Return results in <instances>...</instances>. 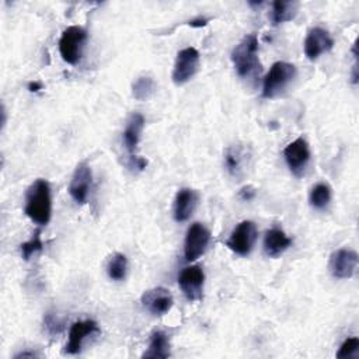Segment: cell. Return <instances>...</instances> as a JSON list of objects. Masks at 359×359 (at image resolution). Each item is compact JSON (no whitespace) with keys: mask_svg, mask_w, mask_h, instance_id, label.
Instances as JSON below:
<instances>
[{"mask_svg":"<svg viewBox=\"0 0 359 359\" xmlns=\"http://www.w3.org/2000/svg\"><path fill=\"white\" fill-rule=\"evenodd\" d=\"M205 273L199 265L185 266L178 275V285L189 302H198L203 296Z\"/></svg>","mask_w":359,"mask_h":359,"instance_id":"obj_10","label":"cell"},{"mask_svg":"<svg viewBox=\"0 0 359 359\" xmlns=\"http://www.w3.org/2000/svg\"><path fill=\"white\" fill-rule=\"evenodd\" d=\"M6 125V108H4V104L1 105V129L4 128Z\"/></svg>","mask_w":359,"mask_h":359,"instance_id":"obj_32","label":"cell"},{"mask_svg":"<svg viewBox=\"0 0 359 359\" xmlns=\"http://www.w3.org/2000/svg\"><path fill=\"white\" fill-rule=\"evenodd\" d=\"M334 46V39L331 38L330 32L321 27L311 28L304 39L303 48L304 55L310 60H317L323 53L331 50Z\"/></svg>","mask_w":359,"mask_h":359,"instance_id":"obj_13","label":"cell"},{"mask_svg":"<svg viewBox=\"0 0 359 359\" xmlns=\"http://www.w3.org/2000/svg\"><path fill=\"white\" fill-rule=\"evenodd\" d=\"M43 325H45V330L49 332V334H59L63 324L62 321L57 318V316H55L53 313H48L43 318Z\"/></svg>","mask_w":359,"mask_h":359,"instance_id":"obj_26","label":"cell"},{"mask_svg":"<svg viewBox=\"0 0 359 359\" xmlns=\"http://www.w3.org/2000/svg\"><path fill=\"white\" fill-rule=\"evenodd\" d=\"M24 213L36 224L46 226L52 216V194L46 180H35L25 191Z\"/></svg>","mask_w":359,"mask_h":359,"instance_id":"obj_1","label":"cell"},{"mask_svg":"<svg viewBox=\"0 0 359 359\" xmlns=\"http://www.w3.org/2000/svg\"><path fill=\"white\" fill-rule=\"evenodd\" d=\"M170 356V341L163 331H154L150 337L147 351L143 358L147 359H165Z\"/></svg>","mask_w":359,"mask_h":359,"instance_id":"obj_19","label":"cell"},{"mask_svg":"<svg viewBox=\"0 0 359 359\" xmlns=\"http://www.w3.org/2000/svg\"><path fill=\"white\" fill-rule=\"evenodd\" d=\"M210 241V233L202 223H192L185 236L184 243V257L187 261H195L199 258L208 248Z\"/></svg>","mask_w":359,"mask_h":359,"instance_id":"obj_9","label":"cell"},{"mask_svg":"<svg viewBox=\"0 0 359 359\" xmlns=\"http://www.w3.org/2000/svg\"><path fill=\"white\" fill-rule=\"evenodd\" d=\"M100 334V327L93 320H81L72 324L69 330V339L65 346V353L76 355L81 351L84 341L88 337Z\"/></svg>","mask_w":359,"mask_h":359,"instance_id":"obj_14","label":"cell"},{"mask_svg":"<svg viewBox=\"0 0 359 359\" xmlns=\"http://www.w3.org/2000/svg\"><path fill=\"white\" fill-rule=\"evenodd\" d=\"M129 158H130V163H129L130 168H136V170L142 171V170L146 168V165H147V160H144L143 157L132 156V157H129Z\"/></svg>","mask_w":359,"mask_h":359,"instance_id":"obj_27","label":"cell"},{"mask_svg":"<svg viewBox=\"0 0 359 359\" xmlns=\"http://www.w3.org/2000/svg\"><path fill=\"white\" fill-rule=\"evenodd\" d=\"M198 205V194L191 188H181L174 199L172 215L175 222H187Z\"/></svg>","mask_w":359,"mask_h":359,"instance_id":"obj_16","label":"cell"},{"mask_svg":"<svg viewBox=\"0 0 359 359\" xmlns=\"http://www.w3.org/2000/svg\"><path fill=\"white\" fill-rule=\"evenodd\" d=\"M154 90H156V83L150 76H140L132 84V95L139 101H144L150 98Z\"/></svg>","mask_w":359,"mask_h":359,"instance_id":"obj_23","label":"cell"},{"mask_svg":"<svg viewBox=\"0 0 359 359\" xmlns=\"http://www.w3.org/2000/svg\"><path fill=\"white\" fill-rule=\"evenodd\" d=\"M143 128H144L143 115L139 114V112L132 114L126 126H125V130H123V146L128 150L130 157L136 156L135 151H136V147L139 144Z\"/></svg>","mask_w":359,"mask_h":359,"instance_id":"obj_18","label":"cell"},{"mask_svg":"<svg viewBox=\"0 0 359 359\" xmlns=\"http://www.w3.org/2000/svg\"><path fill=\"white\" fill-rule=\"evenodd\" d=\"M35 356H38L35 352H20L14 358L20 359V358H35Z\"/></svg>","mask_w":359,"mask_h":359,"instance_id":"obj_31","label":"cell"},{"mask_svg":"<svg viewBox=\"0 0 359 359\" xmlns=\"http://www.w3.org/2000/svg\"><path fill=\"white\" fill-rule=\"evenodd\" d=\"M208 22H209V18H196V20L189 21V25L199 28V27H205Z\"/></svg>","mask_w":359,"mask_h":359,"instance_id":"obj_29","label":"cell"},{"mask_svg":"<svg viewBox=\"0 0 359 359\" xmlns=\"http://www.w3.org/2000/svg\"><path fill=\"white\" fill-rule=\"evenodd\" d=\"M238 196L243 201H251L255 196V189L251 185H247L238 191Z\"/></svg>","mask_w":359,"mask_h":359,"instance_id":"obj_28","label":"cell"},{"mask_svg":"<svg viewBox=\"0 0 359 359\" xmlns=\"http://www.w3.org/2000/svg\"><path fill=\"white\" fill-rule=\"evenodd\" d=\"M251 157H252L251 150L245 144L236 143L229 146L224 150V158H223L227 174L237 181L244 178L251 164Z\"/></svg>","mask_w":359,"mask_h":359,"instance_id":"obj_5","label":"cell"},{"mask_svg":"<svg viewBox=\"0 0 359 359\" xmlns=\"http://www.w3.org/2000/svg\"><path fill=\"white\" fill-rule=\"evenodd\" d=\"M42 250H43V243H42L41 231L39 230H36L28 241H25V243H22L20 245L21 258L25 259V261H28L34 254H36V252H39Z\"/></svg>","mask_w":359,"mask_h":359,"instance_id":"obj_24","label":"cell"},{"mask_svg":"<svg viewBox=\"0 0 359 359\" xmlns=\"http://www.w3.org/2000/svg\"><path fill=\"white\" fill-rule=\"evenodd\" d=\"M199 67V52L192 48H184L177 53L174 69H172V81L177 86L188 83L198 72Z\"/></svg>","mask_w":359,"mask_h":359,"instance_id":"obj_7","label":"cell"},{"mask_svg":"<svg viewBox=\"0 0 359 359\" xmlns=\"http://www.w3.org/2000/svg\"><path fill=\"white\" fill-rule=\"evenodd\" d=\"M292 244V238L279 227H272L265 233L264 237V251L268 257L276 258L282 255Z\"/></svg>","mask_w":359,"mask_h":359,"instance_id":"obj_17","label":"cell"},{"mask_svg":"<svg viewBox=\"0 0 359 359\" xmlns=\"http://www.w3.org/2000/svg\"><path fill=\"white\" fill-rule=\"evenodd\" d=\"M172 296L168 289L157 286L153 289H149L142 296V304L143 307L153 316H163L172 307Z\"/></svg>","mask_w":359,"mask_h":359,"instance_id":"obj_15","label":"cell"},{"mask_svg":"<svg viewBox=\"0 0 359 359\" xmlns=\"http://www.w3.org/2000/svg\"><path fill=\"white\" fill-rule=\"evenodd\" d=\"M231 62L236 73L241 79H255L261 72L258 57V39L254 34L245 35L233 49Z\"/></svg>","mask_w":359,"mask_h":359,"instance_id":"obj_2","label":"cell"},{"mask_svg":"<svg viewBox=\"0 0 359 359\" xmlns=\"http://www.w3.org/2000/svg\"><path fill=\"white\" fill-rule=\"evenodd\" d=\"M285 161L290 172L296 177H302L310 163V147L304 137H297L283 149Z\"/></svg>","mask_w":359,"mask_h":359,"instance_id":"obj_8","label":"cell"},{"mask_svg":"<svg viewBox=\"0 0 359 359\" xmlns=\"http://www.w3.org/2000/svg\"><path fill=\"white\" fill-rule=\"evenodd\" d=\"M107 272L112 280H123L128 272V258L121 252L114 254L108 261Z\"/></svg>","mask_w":359,"mask_h":359,"instance_id":"obj_22","label":"cell"},{"mask_svg":"<svg viewBox=\"0 0 359 359\" xmlns=\"http://www.w3.org/2000/svg\"><path fill=\"white\" fill-rule=\"evenodd\" d=\"M358 351H359V339L356 337H351L342 342V345L339 346V349L337 352V358L338 359L352 358V356H355V353Z\"/></svg>","mask_w":359,"mask_h":359,"instance_id":"obj_25","label":"cell"},{"mask_svg":"<svg viewBox=\"0 0 359 359\" xmlns=\"http://www.w3.org/2000/svg\"><path fill=\"white\" fill-rule=\"evenodd\" d=\"M331 196H332L331 187L325 182H318L311 188L309 195V202L314 209L323 210L330 205Z\"/></svg>","mask_w":359,"mask_h":359,"instance_id":"obj_21","label":"cell"},{"mask_svg":"<svg viewBox=\"0 0 359 359\" xmlns=\"http://www.w3.org/2000/svg\"><path fill=\"white\" fill-rule=\"evenodd\" d=\"M42 88V84L39 83V81H31L29 84H28V90L29 91H39Z\"/></svg>","mask_w":359,"mask_h":359,"instance_id":"obj_30","label":"cell"},{"mask_svg":"<svg viewBox=\"0 0 359 359\" xmlns=\"http://www.w3.org/2000/svg\"><path fill=\"white\" fill-rule=\"evenodd\" d=\"M257 237L258 231L255 223L251 220H243L233 229L230 237L226 241V245L233 252L244 257L252 251Z\"/></svg>","mask_w":359,"mask_h":359,"instance_id":"obj_6","label":"cell"},{"mask_svg":"<svg viewBox=\"0 0 359 359\" xmlns=\"http://www.w3.org/2000/svg\"><path fill=\"white\" fill-rule=\"evenodd\" d=\"M296 76L297 70L294 65L283 60L275 62L264 79L262 97L271 100L282 95L296 79Z\"/></svg>","mask_w":359,"mask_h":359,"instance_id":"obj_3","label":"cell"},{"mask_svg":"<svg viewBox=\"0 0 359 359\" xmlns=\"http://www.w3.org/2000/svg\"><path fill=\"white\" fill-rule=\"evenodd\" d=\"M91 182H93V172H91L90 164L87 161L79 163L70 180V185H69L70 196L80 205L86 203L90 188H91Z\"/></svg>","mask_w":359,"mask_h":359,"instance_id":"obj_12","label":"cell"},{"mask_svg":"<svg viewBox=\"0 0 359 359\" xmlns=\"http://www.w3.org/2000/svg\"><path fill=\"white\" fill-rule=\"evenodd\" d=\"M87 41V31L79 25L67 27L59 39V52L62 59L69 65H76L83 55V48Z\"/></svg>","mask_w":359,"mask_h":359,"instance_id":"obj_4","label":"cell"},{"mask_svg":"<svg viewBox=\"0 0 359 359\" xmlns=\"http://www.w3.org/2000/svg\"><path fill=\"white\" fill-rule=\"evenodd\" d=\"M358 254L349 248H339L330 257V272L337 279L351 278L358 266Z\"/></svg>","mask_w":359,"mask_h":359,"instance_id":"obj_11","label":"cell"},{"mask_svg":"<svg viewBox=\"0 0 359 359\" xmlns=\"http://www.w3.org/2000/svg\"><path fill=\"white\" fill-rule=\"evenodd\" d=\"M297 10H299V3L294 0L273 1L271 8V17H269L272 25H279L282 22L293 20L297 14Z\"/></svg>","mask_w":359,"mask_h":359,"instance_id":"obj_20","label":"cell"}]
</instances>
